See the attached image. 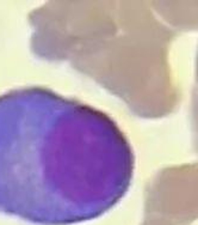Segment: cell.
<instances>
[{"mask_svg": "<svg viewBox=\"0 0 198 225\" xmlns=\"http://www.w3.org/2000/svg\"><path fill=\"white\" fill-rule=\"evenodd\" d=\"M134 163L108 114L40 86L0 96V211L50 223L96 217L127 194Z\"/></svg>", "mask_w": 198, "mask_h": 225, "instance_id": "6da1fadb", "label": "cell"}]
</instances>
